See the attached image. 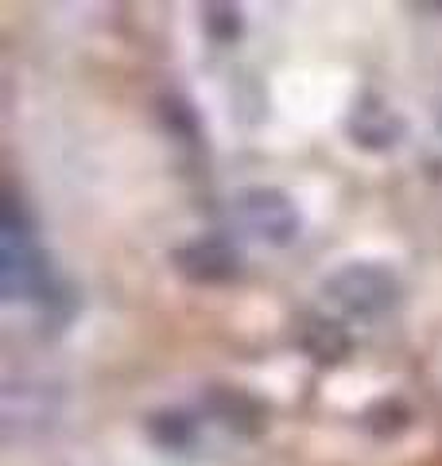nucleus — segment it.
<instances>
[{"label":"nucleus","mask_w":442,"mask_h":466,"mask_svg":"<svg viewBox=\"0 0 442 466\" xmlns=\"http://www.w3.org/2000/svg\"><path fill=\"white\" fill-rule=\"evenodd\" d=\"M326 296L349 315L373 319V315H385L388 308H396L400 280L380 265H349V268H337L326 280Z\"/></svg>","instance_id":"obj_1"},{"label":"nucleus","mask_w":442,"mask_h":466,"mask_svg":"<svg viewBox=\"0 0 442 466\" xmlns=\"http://www.w3.org/2000/svg\"><path fill=\"white\" fill-rule=\"evenodd\" d=\"M237 218L248 233H256L268 245H287L299 233V210H295V202L284 191H272V187L245 191L237 198Z\"/></svg>","instance_id":"obj_2"},{"label":"nucleus","mask_w":442,"mask_h":466,"mask_svg":"<svg viewBox=\"0 0 442 466\" xmlns=\"http://www.w3.org/2000/svg\"><path fill=\"white\" fill-rule=\"evenodd\" d=\"M175 268L195 284H226L237 276V253L217 238L190 241L183 249H175Z\"/></svg>","instance_id":"obj_3"},{"label":"nucleus","mask_w":442,"mask_h":466,"mask_svg":"<svg viewBox=\"0 0 442 466\" xmlns=\"http://www.w3.org/2000/svg\"><path fill=\"white\" fill-rule=\"evenodd\" d=\"M349 137H353L357 148L385 152V148H392V144L404 137V121L385 106V101L365 97L361 106L349 113Z\"/></svg>","instance_id":"obj_4"},{"label":"nucleus","mask_w":442,"mask_h":466,"mask_svg":"<svg viewBox=\"0 0 442 466\" xmlns=\"http://www.w3.org/2000/svg\"><path fill=\"white\" fill-rule=\"evenodd\" d=\"M299 346L315 361H322V366H334V361L349 358V350H353L349 334L337 323H330V319H311V323L303 327V334H299Z\"/></svg>","instance_id":"obj_5"},{"label":"nucleus","mask_w":442,"mask_h":466,"mask_svg":"<svg viewBox=\"0 0 442 466\" xmlns=\"http://www.w3.org/2000/svg\"><path fill=\"white\" fill-rule=\"evenodd\" d=\"M210 408L233 431H260L264 428V404L245 397V392H237V389H214Z\"/></svg>","instance_id":"obj_6"},{"label":"nucleus","mask_w":442,"mask_h":466,"mask_svg":"<svg viewBox=\"0 0 442 466\" xmlns=\"http://www.w3.org/2000/svg\"><path fill=\"white\" fill-rule=\"evenodd\" d=\"M152 435L175 451V447H186L195 440V424H190V416H183V412H159V416H152Z\"/></svg>","instance_id":"obj_7"},{"label":"nucleus","mask_w":442,"mask_h":466,"mask_svg":"<svg viewBox=\"0 0 442 466\" xmlns=\"http://www.w3.org/2000/svg\"><path fill=\"white\" fill-rule=\"evenodd\" d=\"M407 424V408L404 404H396V400H385V404H377L373 412H368V428L373 431H400Z\"/></svg>","instance_id":"obj_8"},{"label":"nucleus","mask_w":442,"mask_h":466,"mask_svg":"<svg viewBox=\"0 0 442 466\" xmlns=\"http://www.w3.org/2000/svg\"><path fill=\"white\" fill-rule=\"evenodd\" d=\"M241 32V16L233 5H221V8H210V35L217 39H233Z\"/></svg>","instance_id":"obj_9"}]
</instances>
